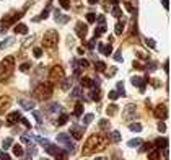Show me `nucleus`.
Returning a JSON list of instances; mask_svg holds the SVG:
<instances>
[{
	"label": "nucleus",
	"mask_w": 171,
	"mask_h": 160,
	"mask_svg": "<svg viewBox=\"0 0 171 160\" xmlns=\"http://www.w3.org/2000/svg\"><path fill=\"white\" fill-rule=\"evenodd\" d=\"M82 115H83V103L78 101L73 108V116H82Z\"/></svg>",
	"instance_id": "6ab92c4d"
},
{
	"label": "nucleus",
	"mask_w": 171,
	"mask_h": 160,
	"mask_svg": "<svg viewBox=\"0 0 171 160\" xmlns=\"http://www.w3.org/2000/svg\"><path fill=\"white\" fill-rule=\"evenodd\" d=\"M108 96L111 98V100H117V98H119V92L112 90V92H109V93H108Z\"/></svg>",
	"instance_id": "a19ab883"
},
{
	"label": "nucleus",
	"mask_w": 171,
	"mask_h": 160,
	"mask_svg": "<svg viewBox=\"0 0 171 160\" xmlns=\"http://www.w3.org/2000/svg\"><path fill=\"white\" fill-rule=\"evenodd\" d=\"M96 160H104V158H101V157H98V158H96Z\"/></svg>",
	"instance_id": "0e129e2a"
},
{
	"label": "nucleus",
	"mask_w": 171,
	"mask_h": 160,
	"mask_svg": "<svg viewBox=\"0 0 171 160\" xmlns=\"http://www.w3.org/2000/svg\"><path fill=\"white\" fill-rule=\"evenodd\" d=\"M153 115H155V118H158V119H166L168 118V110H166V105H158L153 110Z\"/></svg>",
	"instance_id": "6e6552de"
},
{
	"label": "nucleus",
	"mask_w": 171,
	"mask_h": 160,
	"mask_svg": "<svg viewBox=\"0 0 171 160\" xmlns=\"http://www.w3.org/2000/svg\"><path fill=\"white\" fill-rule=\"evenodd\" d=\"M57 43H59V35H57L54 30L47 31L44 35V38H42V46H44L46 49H55Z\"/></svg>",
	"instance_id": "20e7f679"
},
{
	"label": "nucleus",
	"mask_w": 171,
	"mask_h": 160,
	"mask_svg": "<svg viewBox=\"0 0 171 160\" xmlns=\"http://www.w3.org/2000/svg\"><path fill=\"white\" fill-rule=\"evenodd\" d=\"M70 85H72V83H70V80H69V78H64V80H62V85H60V87H62V90L67 92L69 88H70Z\"/></svg>",
	"instance_id": "72a5a7b5"
},
{
	"label": "nucleus",
	"mask_w": 171,
	"mask_h": 160,
	"mask_svg": "<svg viewBox=\"0 0 171 160\" xmlns=\"http://www.w3.org/2000/svg\"><path fill=\"white\" fill-rule=\"evenodd\" d=\"M21 106L25 108V110H33L34 108V101H30V100H21Z\"/></svg>",
	"instance_id": "b1692460"
},
{
	"label": "nucleus",
	"mask_w": 171,
	"mask_h": 160,
	"mask_svg": "<svg viewBox=\"0 0 171 160\" xmlns=\"http://www.w3.org/2000/svg\"><path fill=\"white\" fill-rule=\"evenodd\" d=\"M163 7L166 8V10L169 8V2H168V0H163Z\"/></svg>",
	"instance_id": "680f3d73"
},
{
	"label": "nucleus",
	"mask_w": 171,
	"mask_h": 160,
	"mask_svg": "<svg viewBox=\"0 0 171 160\" xmlns=\"http://www.w3.org/2000/svg\"><path fill=\"white\" fill-rule=\"evenodd\" d=\"M130 82H132V85L139 87V88H140V92H144V90H145L147 82H148V77H132V78H130Z\"/></svg>",
	"instance_id": "1a4fd4ad"
},
{
	"label": "nucleus",
	"mask_w": 171,
	"mask_h": 160,
	"mask_svg": "<svg viewBox=\"0 0 171 160\" xmlns=\"http://www.w3.org/2000/svg\"><path fill=\"white\" fill-rule=\"evenodd\" d=\"M30 69H31V62H25V64L20 65V70H21V72H28Z\"/></svg>",
	"instance_id": "4c0bfd02"
},
{
	"label": "nucleus",
	"mask_w": 171,
	"mask_h": 160,
	"mask_svg": "<svg viewBox=\"0 0 171 160\" xmlns=\"http://www.w3.org/2000/svg\"><path fill=\"white\" fill-rule=\"evenodd\" d=\"M94 46H96V39H94V38H93V39H91V41H90V43H88V48H90V49H93Z\"/></svg>",
	"instance_id": "6e6d98bb"
},
{
	"label": "nucleus",
	"mask_w": 171,
	"mask_h": 160,
	"mask_svg": "<svg viewBox=\"0 0 171 160\" xmlns=\"http://www.w3.org/2000/svg\"><path fill=\"white\" fill-rule=\"evenodd\" d=\"M94 67H96V70H98V72H104V70H106V64H104V62H101V60H98Z\"/></svg>",
	"instance_id": "2f4dec72"
},
{
	"label": "nucleus",
	"mask_w": 171,
	"mask_h": 160,
	"mask_svg": "<svg viewBox=\"0 0 171 160\" xmlns=\"http://www.w3.org/2000/svg\"><path fill=\"white\" fill-rule=\"evenodd\" d=\"M75 31H77V35H78V38H83L87 36V33H88V26L85 25V23H82V21H78L77 23V26H75Z\"/></svg>",
	"instance_id": "9d476101"
},
{
	"label": "nucleus",
	"mask_w": 171,
	"mask_h": 160,
	"mask_svg": "<svg viewBox=\"0 0 171 160\" xmlns=\"http://www.w3.org/2000/svg\"><path fill=\"white\" fill-rule=\"evenodd\" d=\"M0 160H12V158H10V155H8V154L3 152V154H0Z\"/></svg>",
	"instance_id": "864d4df0"
},
{
	"label": "nucleus",
	"mask_w": 171,
	"mask_h": 160,
	"mask_svg": "<svg viewBox=\"0 0 171 160\" xmlns=\"http://www.w3.org/2000/svg\"><path fill=\"white\" fill-rule=\"evenodd\" d=\"M13 31L18 33V35H26V33H28V26L25 25V23H18V25H15V28H13Z\"/></svg>",
	"instance_id": "2eb2a0df"
},
{
	"label": "nucleus",
	"mask_w": 171,
	"mask_h": 160,
	"mask_svg": "<svg viewBox=\"0 0 171 160\" xmlns=\"http://www.w3.org/2000/svg\"><path fill=\"white\" fill-rule=\"evenodd\" d=\"M155 147H158V149L168 147V139H166V137H158L155 140Z\"/></svg>",
	"instance_id": "a211bd4d"
},
{
	"label": "nucleus",
	"mask_w": 171,
	"mask_h": 160,
	"mask_svg": "<svg viewBox=\"0 0 171 160\" xmlns=\"http://www.w3.org/2000/svg\"><path fill=\"white\" fill-rule=\"evenodd\" d=\"M0 124H2V121H0Z\"/></svg>",
	"instance_id": "338daca9"
},
{
	"label": "nucleus",
	"mask_w": 171,
	"mask_h": 160,
	"mask_svg": "<svg viewBox=\"0 0 171 160\" xmlns=\"http://www.w3.org/2000/svg\"><path fill=\"white\" fill-rule=\"evenodd\" d=\"M99 129H101V131H108L109 129V121L108 119H101V121H99Z\"/></svg>",
	"instance_id": "7c9ffc66"
},
{
	"label": "nucleus",
	"mask_w": 171,
	"mask_h": 160,
	"mask_svg": "<svg viewBox=\"0 0 171 160\" xmlns=\"http://www.w3.org/2000/svg\"><path fill=\"white\" fill-rule=\"evenodd\" d=\"M96 2H98V0H88V3H91V5H94Z\"/></svg>",
	"instance_id": "e2e57ef3"
},
{
	"label": "nucleus",
	"mask_w": 171,
	"mask_h": 160,
	"mask_svg": "<svg viewBox=\"0 0 171 160\" xmlns=\"http://www.w3.org/2000/svg\"><path fill=\"white\" fill-rule=\"evenodd\" d=\"M158 131H160V133H165V131H166V124L163 123V121H160V123H158Z\"/></svg>",
	"instance_id": "09e8293b"
},
{
	"label": "nucleus",
	"mask_w": 171,
	"mask_h": 160,
	"mask_svg": "<svg viewBox=\"0 0 171 160\" xmlns=\"http://www.w3.org/2000/svg\"><path fill=\"white\" fill-rule=\"evenodd\" d=\"M21 142L28 145V144H31V139H30V137H26V136H21Z\"/></svg>",
	"instance_id": "3c124183"
},
{
	"label": "nucleus",
	"mask_w": 171,
	"mask_h": 160,
	"mask_svg": "<svg viewBox=\"0 0 171 160\" xmlns=\"http://www.w3.org/2000/svg\"><path fill=\"white\" fill-rule=\"evenodd\" d=\"M41 160H47V158H42V157H41Z\"/></svg>",
	"instance_id": "69168bd1"
},
{
	"label": "nucleus",
	"mask_w": 171,
	"mask_h": 160,
	"mask_svg": "<svg viewBox=\"0 0 171 160\" xmlns=\"http://www.w3.org/2000/svg\"><path fill=\"white\" fill-rule=\"evenodd\" d=\"M108 145V139L106 136L103 134H93L90 136L85 142L83 149H82V154L83 155H90V154H94V152H101V150L106 149Z\"/></svg>",
	"instance_id": "f257e3e1"
},
{
	"label": "nucleus",
	"mask_w": 171,
	"mask_h": 160,
	"mask_svg": "<svg viewBox=\"0 0 171 160\" xmlns=\"http://www.w3.org/2000/svg\"><path fill=\"white\" fill-rule=\"evenodd\" d=\"M168 65H169V64H168V60H166V62H165V67H163L166 74H168V72H169V67H168Z\"/></svg>",
	"instance_id": "052dcab7"
},
{
	"label": "nucleus",
	"mask_w": 171,
	"mask_h": 160,
	"mask_svg": "<svg viewBox=\"0 0 171 160\" xmlns=\"http://www.w3.org/2000/svg\"><path fill=\"white\" fill-rule=\"evenodd\" d=\"M160 149H155V150H151V152L148 154V160H160Z\"/></svg>",
	"instance_id": "5701e85b"
},
{
	"label": "nucleus",
	"mask_w": 171,
	"mask_h": 160,
	"mask_svg": "<svg viewBox=\"0 0 171 160\" xmlns=\"http://www.w3.org/2000/svg\"><path fill=\"white\" fill-rule=\"evenodd\" d=\"M98 51H99L101 54H104V56H111V53H112V46H111V44H108V46L98 44Z\"/></svg>",
	"instance_id": "4468645a"
},
{
	"label": "nucleus",
	"mask_w": 171,
	"mask_h": 160,
	"mask_svg": "<svg viewBox=\"0 0 171 160\" xmlns=\"http://www.w3.org/2000/svg\"><path fill=\"white\" fill-rule=\"evenodd\" d=\"M20 121H21V123H23V124H25V126H26V128H28V129H31V123H30V121H28V119H26V118H23V116H21V119H20Z\"/></svg>",
	"instance_id": "8fccbe9b"
},
{
	"label": "nucleus",
	"mask_w": 171,
	"mask_h": 160,
	"mask_svg": "<svg viewBox=\"0 0 171 160\" xmlns=\"http://www.w3.org/2000/svg\"><path fill=\"white\" fill-rule=\"evenodd\" d=\"M52 92H54V83L42 82L41 85L36 87L34 95H36V98H39V100H47V98L52 96Z\"/></svg>",
	"instance_id": "7ed1b4c3"
},
{
	"label": "nucleus",
	"mask_w": 171,
	"mask_h": 160,
	"mask_svg": "<svg viewBox=\"0 0 171 160\" xmlns=\"http://www.w3.org/2000/svg\"><path fill=\"white\" fill-rule=\"evenodd\" d=\"M10 105H12L10 96H2V98H0V115H3V113L10 108Z\"/></svg>",
	"instance_id": "9b49d317"
},
{
	"label": "nucleus",
	"mask_w": 171,
	"mask_h": 160,
	"mask_svg": "<svg viewBox=\"0 0 171 160\" xmlns=\"http://www.w3.org/2000/svg\"><path fill=\"white\" fill-rule=\"evenodd\" d=\"M44 149H46V152L49 154V155H54V157H57V160H64V157L67 155V152H64V150H60L57 145H54V144H47V145H44Z\"/></svg>",
	"instance_id": "0eeeda50"
},
{
	"label": "nucleus",
	"mask_w": 171,
	"mask_h": 160,
	"mask_svg": "<svg viewBox=\"0 0 171 160\" xmlns=\"http://www.w3.org/2000/svg\"><path fill=\"white\" fill-rule=\"evenodd\" d=\"M111 140H112V142H121V133H119V131H112V133H111Z\"/></svg>",
	"instance_id": "393cba45"
},
{
	"label": "nucleus",
	"mask_w": 171,
	"mask_h": 160,
	"mask_svg": "<svg viewBox=\"0 0 171 160\" xmlns=\"http://www.w3.org/2000/svg\"><path fill=\"white\" fill-rule=\"evenodd\" d=\"M34 118H36V121H37V123H42V118H41V113H37V111H34Z\"/></svg>",
	"instance_id": "603ef678"
},
{
	"label": "nucleus",
	"mask_w": 171,
	"mask_h": 160,
	"mask_svg": "<svg viewBox=\"0 0 171 160\" xmlns=\"http://www.w3.org/2000/svg\"><path fill=\"white\" fill-rule=\"evenodd\" d=\"M83 133H85V129L82 128V126H73L72 131H70V134H72V137H73L75 140H80V139H82Z\"/></svg>",
	"instance_id": "f8f14e48"
},
{
	"label": "nucleus",
	"mask_w": 171,
	"mask_h": 160,
	"mask_svg": "<svg viewBox=\"0 0 171 160\" xmlns=\"http://www.w3.org/2000/svg\"><path fill=\"white\" fill-rule=\"evenodd\" d=\"M55 139H57V142L64 144L67 150H73L75 142H73V139L69 136V133H60V134H57V137H55Z\"/></svg>",
	"instance_id": "423d86ee"
},
{
	"label": "nucleus",
	"mask_w": 171,
	"mask_h": 160,
	"mask_svg": "<svg viewBox=\"0 0 171 160\" xmlns=\"http://www.w3.org/2000/svg\"><path fill=\"white\" fill-rule=\"evenodd\" d=\"M90 98L91 100H94V101H99V98H101V90L96 87V88H93L91 87V92H90Z\"/></svg>",
	"instance_id": "f3484780"
},
{
	"label": "nucleus",
	"mask_w": 171,
	"mask_h": 160,
	"mask_svg": "<svg viewBox=\"0 0 171 160\" xmlns=\"http://www.w3.org/2000/svg\"><path fill=\"white\" fill-rule=\"evenodd\" d=\"M13 154H15L16 157H21V155H23V149H21V145H20V144L13 145Z\"/></svg>",
	"instance_id": "c756f323"
},
{
	"label": "nucleus",
	"mask_w": 171,
	"mask_h": 160,
	"mask_svg": "<svg viewBox=\"0 0 171 160\" xmlns=\"http://www.w3.org/2000/svg\"><path fill=\"white\" fill-rule=\"evenodd\" d=\"M59 2H60V7L65 8V10H69V7H70V2H69V0H59Z\"/></svg>",
	"instance_id": "c03bdc74"
},
{
	"label": "nucleus",
	"mask_w": 171,
	"mask_h": 160,
	"mask_svg": "<svg viewBox=\"0 0 171 160\" xmlns=\"http://www.w3.org/2000/svg\"><path fill=\"white\" fill-rule=\"evenodd\" d=\"M94 20H96V15H94V13H91V12L87 13V21L88 23H93Z\"/></svg>",
	"instance_id": "79ce46f5"
},
{
	"label": "nucleus",
	"mask_w": 171,
	"mask_h": 160,
	"mask_svg": "<svg viewBox=\"0 0 171 160\" xmlns=\"http://www.w3.org/2000/svg\"><path fill=\"white\" fill-rule=\"evenodd\" d=\"M67 121H69V116H67V115H60L59 121H57V124H59V126H64Z\"/></svg>",
	"instance_id": "473e14b6"
},
{
	"label": "nucleus",
	"mask_w": 171,
	"mask_h": 160,
	"mask_svg": "<svg viewBox=\"0 0 171 160\" xmlns=\"http://www.w3.org/2000/svg\"><path fill=\"white\" fill-rule=\"evenodd\" d=\"M148 70H151V72H153V70H156V64H155V62H151V64H150V67H148Z\"/></svg>",
	"instance_id": "bf43d9fd"
},
{
	"label": "nucleus",
	"mask_w": 171,
	"mask_h": 160,
	"mask_svg": "<svg viewBox=\"0 0 171 160\" xmlns=\"http://www.w3.org/2000/svg\"><path fill=\"white\" fill-rule=\"evenodd\" d=\"M80 83H82V87H85V88H91L94 85V80L90 78V77H82L80 78Z\"/></svg>",
	"instance_id": "dca6fc26"
},
{
	"label": "nucleus",
	"mask_w": 171,
	"mask_h": 160,
	"mask_svg": "<svg viewBox=\"0 0 171 160\" xmlns=\"http://www.w3.org/2000/svg\"><path fill=\"white\" fill-rule=\"evenodd\" d=\"M104 31H106V25L103 23V25L99 26V28H96V30H94V35H93V38H98V36H101Z\"/></svg>",
	"instance_id": "a878e982"
},
{
	"label": "nucleus",
	"mask_w": 171,
	"mask_h": 160,
	"mask_svg": "<svg viewBox=\"0 0 171 160\" xmlns=\"http://www.w3.org/2000/svg\"><path fill=\"white\" fill-rule=\"evenodd\" d=\"M134 67H135V69H140V70H142V69H144V65H142L140 62H137V60H135V62H134Z\"/></svg>",
	"instance_id": "4d7b16f0"
},
{
	"label": "nucleus",
	"mask_w": 171,
	"mask_h": 160,
	"mask_svg": "<svg viewBox=\"0 0 171 160\" xmlns=\"http://www.w3.org/2000/svg\"><path fill=\"white\" fill-rule=\"evenodd\" d=\"M12 142H13V139H12V137H7L5 140H3L2 147H3V149H8V147H12Z\"/></svg>",
	"instance_id": "f704fd0d"
},
{
	"label": "nucleus",
	"mask_w": 171,
	"mask_h": 160,
	"mask_svg": "<svg viewBox=\"0 0 171 160\" xmlns=\"http://www.w3.org/2000/svg\"><path fill=\"white\" fill-rule=\"evenodd\" d=\"M93 118H94V116L91 115V113H90V115H87V116L83 118V124H85V126H87V124H90V123L93 121Z\"/></svg>",
	"instance_id": "58836bf2"
},
{
	"label": "nucleus",
	"mask_w": 171,
	"mask_h": 160,
	"mask_svg": "<svg viewBox=\"0 0 171 160\" xmlns=\"http://www.w3.org/2000/svg\"><path fill=\"white\" fill-rule=\"evenodd\" d=\"M114 60H116V62H122V56H121V51H117V53L114 54Z\"/></svg>",
	"instance_id": "de8ad7c7"
},
{
	"label": "nucleus",
	"mask_w": 171,
	"mask_h": 160,
	"mask_svg": "<svg viewBox=\"0 0 171 160\" xmlns=\"http://www.w3.org/2000/svg\"><path fill=\"white\" fill-rule=\"evenodd\" d=\"M124 25H126V21H124V20L117 21V25H116V35H121V33L124 31Z\"/></svg>",
	"instance_id": "bb28decb"
},
{
	"label": "nucleus",
	"mask_w": 171,
	"mask_h": 160,
	"mask_svg": "<svg viewBox=\"0 0 171 160\" xmlns=\"http://www.w3.org/2000/svg\"><path fill=\"white\" fill-rule=\"evenodd\" d=\"M151 147H153V145H151V144H148V142H147L145 145H144V147H142L140 150H142V152H145V150H150Z\"/></svg>",
	"instance_id": "5fc2aeb1"
},
{
	"label": "nucleus",
	"mask_w": 171,
	"mask_h": 160,
	"mask_svg": "<svg viewBox=\"0 0 171 160\" xmlns=\"http://www.w3.org/2000/svg\"><path fill=\"white\" fill-rule=\"evenodd\" d=\"M65 78V72L60 65H54L49 72V82L51 83H60Z\"/></svg>",
	"instance_id": "39448f33"
},
{
	"label": "nucleus",
	"mask_w": 171,
	"mask_h": 160,
	"mask_svg": "<svg viewBox=\"0 0 171 160\" xmlns=\"http://www.w3.org/2000/svg\"><path fill=\"white\" fill-rule=\"evenodd\" d=\"M140 144H144V140H142L140 137H137V139H132V140H129V145H130V147H139Z\"/></svg>",
	"instance_id": "c85d7f7f"
},
{
	"label": "nucleus",
	"mask_w": 171,
	"mask_h": 160,
	"mask_svg": "<svg viewBox=\"0 0 171 160\" xmlns=\"http://www.w3.org/2000/svg\"><path fill=\"white\" fill-rule=\"evenodd\" d=\"M121 8H119V5H117V0H112V15L116 16V18H119L121 16Z\"/></svg>",
	"instance_id": "aec40b11"
},
{
	"label": "nucleus",
	"mask_w": 171,
	"mask_h": 160,
	"mask_svg": "<svg viewBox=\"0 0 171 160\" xmlns=\"http://www.w3.org/2000/svg\"><path fill=\"white\" fill-rule=\"evenodd\" d=\"M13 70H15V57L8 56L0 62V82H5L12 77Z\"/></svg>",
	"instance_id": "f03ea898"
},
{
	"label": "nucleus",
	"mask_w": 171,
	"mask_h": 160,
	"mask_svg": "<svg viewBox=\"0 0 171 160\" xmlns=\"http://www.w3.org/2000/svg\"><path fill=\"white\" fill-rule=\"evenodd\" d=\"M33 54H34V57H41V56H42V49L41 48H36L34 51H33Z\"/></svg>",
	"instance_id": "49530a36"
},
{
	"label": "nucleus",
	"mask_w": 171,
	"mask_h": 160,
	"mask_svg": "<svg viewBox=\"0 0 171 160\" xmlns=\"http://www.w3.org/2000/svg\"><path fill=\"white\" fill-rule=\"evenodd\" d=\"M117 110H119V108H117V105H114V103H112V105H109V106L106 108V113H108V116H114V115L117 113Z\"/></svg>",
	"instance_id": "4be33fe9"
},
{
	"label": "nucleus",
	"mask_w": 171,
	"mask_h": 160,
	"mask_svg": "<svg viewBox=\"0 0 171 160\" xmlns=\"http://www.w3.org/2000/svg\"><path fill=\"white\" fill-rule=\"evenodd\" d=\"M34 140H36V142H39V144H42V145H47V144H49V140H47V139H42V137H39V136H34Z\"/></svg>",
	"instance_id": "ea45409f"
},
{
	"label": "nucleus",
	"mask_w": 171,
	"mask_h": 160,
	"mask_svg": "<svg viewBox=\"0 0 171 160\" xmlns=\"http://www.w3.org/2000/svg\"><path fill=\"white\" fill-rule=\"evenodd\" d=\"M78 65H80V67H83V69H87V67H90V62H88L87 59H80Z\"/></svg>",
	"instance_id": "37998d69"
},
{
	"label": "nucleus",
	"mask_w": 171,
	"mask_h": 160,
	"mask_svg": "<svg viewBox=\"0 0 171 160\" xmlns=\"http://www.w3.org/2000/svg\"><path fill=\"white\" fill-rule=\"evenodd\" d=\"M82 88H80V87H77V88H73V92H72V96H75V98H80V96H82Z\"/></svg>",
	"instance_id": "c9c22d12"
},
{
	"label": "nucleus",
	"mask_w": 171,
	"mask_h": 160,
	"mask_svg": "<svg viewBox=\"0 0 171 160\" xmlns=\"http://www.w3.org/2000/svg\"><path fill=\"white\" fill-rule=\"evenodd\" d=\"M49 111H52V113H54V111H60V105H57V103L51 105V106H49Z\"/></svg>",
	"instance_id": "a18cd8bd"
},
{
	"label": "nucleus",
	"mask_w": 171,
	"mask_h": 160,
	"mask_svg": "<svg viewBox=\"0 0 171 160\" xmlns=\"http://www.w3.org/2000/svg\"><path fill=\"white\" fill-rule=\"evenodd\" d=\"M20 119H21V113H20V111H13V113H10V115H8L7 123H8V124H15V123H18Z\"/></svg>",
	"instance_id": "ddd939ff"
},
{
	"label": "nucleus",
	"mask_w": 171,
	"mask_h": 160,
	"mask_svg": "<svg viewBox=\"0 0 171 160\" xmlns=\"http://www.w3.org/2000/svg\"><path fill=\"white\" fill-rule=\"evenodd\" d=\"M129 129L134 131V133H140V131H142V124L140 123H132V124H129Z\"/></svg>",
	"instance_id": "cd10ccee"
},
{
	"label": "nucleus",
	"mask_w": 171,
	"mask_h": 160,
	"mask_svg": "<svg viewBox=\"0 0 171 160\" xmlns=\"http://www.w3.org/2000/svg\"><path fill=\"white\" fill-rule=\"evenodd\" d=\"M145 46H148L150 49H155L156 48V43H155L153 39H150V38H148V39H145Z\"/></svg>",
	"instance_id": "e433bc0d"
},
{
	"label": "nucleus",
	"mask_w": 171,
	"mask_h": 160,
	"mask_svg": "<svg viewBox=\"0 0 171 160\" xmlns=\"http://www.w3.org/2000/svg\"><path fill=\"white\" fill-rule=\"evenodd\" d=\"M134 111H135V105H127L126 111H124V119H129L130 115H132Z\"/></svg>",
	"instance_id": "412c9836"
},
{
	"label": "nucleus",
	"mask_w": 171,
	"mask_h": 160,
	"mask_svg": "<svg viewBox=\"0 0 171 160\" xmlns=\"http://www.w3.org/2000/svg\"><path fill=\"white\" fill-rule=\"evenodd\" d=\"M126 8H127V10H129V12H134V7H132L129 2H126Z\"/></svg>",
	"instance_id": "13d9d810"
}]
</instances>
